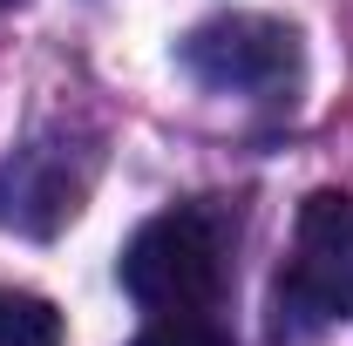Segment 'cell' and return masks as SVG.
<instances>
[{
  "instance_id": "cell-1",
  "label": "cell",
  "mask_w": 353,
  "mask_h": 346,
  "mask_svg": "<svg viewBox=\"0 0 353 346\" xmlns=\"http://www.w3.org/2000/svg\"><path fill=\"white\" fill-rule=\"evenodd\" d=\"M123 285L143 312L157 319H204L224 299V231L211 211L183 204V211L150 217L123 252Z\"/></svg>"
},
{
  "instance_id": "cell-2",
  "label": "cell",
  "mask_w": 353,
  "mask_h": 346,
  "mask_svg": "<svg viewBox=\"0 0 353 346\" xmlns=\"http://www.w3.org/2000/svg\"><path fill=\"white\" fill-rule=\"evenodd\" d=\"M279 312L292 326H340L353 319V197L312 190L292 224V258L279 272Z\"/></svg>"
},
{
  "instance_id": "cell-3",
  "label": "cell",
  "mask_w": 353,
  "mask_h": 346,
  "mask_svg": "<svg viewBox=\"0 0 353 346\" xmlns=\"http://www.w3.org/2000/svg\"><path fill=\"white\" fill-rule=\"evenodd\" d=\"M176 61L211 95H285L299 82V34L272 14H211L183 34Z\"/></svg>"
},
{
  "instance_id": "cell-4",
  "label": "cell",
  "mask_w": 353,
  "mask_h": 346,
  "mask_svg": "<svg viewBox=\"0 0 353 346\" xmlns=\"http://www.w3.org/2000/svg\"><path fill=\"white\" fill-rule=\"evenodd\" d=\"M0 346H61V312L41 292L0 285Z\"/></svg>"
},
{
  "instance_id": "cell-5",
  "label": "cell",
  "mask_w": 353,
  "mask_h": 346,
  "mask_svg": "<svg viewBox=\"0 0 353 346\" xmlns=\"http://www.w3.org/2000/svg\"><path fill=\"white\" fill-rule=\"evenodd\" d=\"M136 346H231L211 319H157Z\"/></svg>"
},
{
  "instance_id": "cell-6",
  "label": "cell",
  "mask_w": 353,
  "mask_h": 346,
  "mask_svg": "<svg viewBox=\"0 0 353 346\" xmlns=\"http://www.w3.org/2000/svg\"><path fill=\"white\" fill-rule=\"evenodd\" d=\"M0 7H7V0H0Z\"/></svg>"
}]
</instances>
